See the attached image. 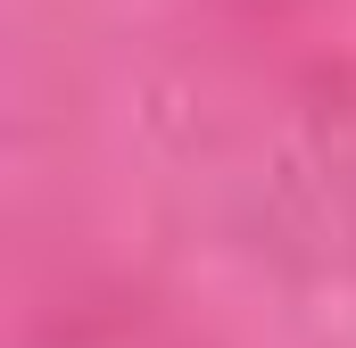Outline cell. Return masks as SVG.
Segmentation results:
<instances>
[]
</instances>
